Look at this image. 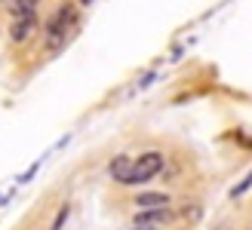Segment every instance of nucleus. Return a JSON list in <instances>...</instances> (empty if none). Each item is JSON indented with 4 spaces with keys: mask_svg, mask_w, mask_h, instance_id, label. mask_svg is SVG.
<instances>
[{
    "mask_svg": "<svg viewBox=\"0 0 252 230\" xmlns=\"http://www.w3.org/2000/svg\"><path fill=\"white\" fill-rule=\"evenodd\" d=\"M74 25H77V9H74L71 3L59 6L56 16L49 19V25H46V46H49V49L62 46V43H65V37L71 34Z\"/></svg>",
    "mask_w": 252,
    "mask_h": 230,
    "instance_id": "obj_1",
    "label": "nucleus"
},
{
    "mask_svg": "<svg viewBox=\"0 0 252 230\" xmlns=\"http://www.w3.org/2000/svg\"><path fill=\"white\" fill-rule=\"evenodd\" d=\"M163 169V157L157 150H148V153H142L138 160H132V175H129V184H145V181H151L157 172Z\"/></svg>",
    "mask_w": 252,
    "mask_h": 230,
    "instance_id": "obj_2",
    "label": "nucleus"
},
{
    "mask_svg": "<svg viewBox=\"0 0 252 230\" xmlns=\"http://www.w3.org/2000/svg\"><path fill=\"white\" fill-rule=\"evenodd\" d=\"M34 31H37V16H25V19H12L9 37H12L16 43H25V40H31Z\"/></svg>",
    "mask_w": 252,
    "mask_h": 230,
    "instance_id": "obj_3",
    "label": "nucleus"
},
{
    "mask_svg": "<svg viewBox=\"0 0 252 230\" xmlns=\"http://www.w3.org/2000/svg\"><path fill=\"white\" fill-rule=\"evenodd\" d=\"M166 221H172V212L166 206H157V209H148V212H138L135 215V224H145V227L166 224Z\"/></svg>",
    "mask_w": 252,
    "mask_h": 230,
    "instance_id": "obj_4",
    "label": "nucleus"
},
{
    "mask_svg": "<svg viewBox=\"0 0 252 230\" xmlns=\"http://www.w3.org/2000/svg\"><path fill=\"white\" fill-rule=\"evenodd\" d=\"M108 172L114 175L117 181L129 184V175H132V160H129V157H114V160H111V166H108Z\"/></svg>",
    "mask_w": 252,
    "mask_h": 230,
    "instance_id": "obj_5",
    "label": "nucleus"
},
{
    "mask_svg": "<svg viewBox=\"0 0 252 230\" xmlns=\"http://www.w3.org/2000/svg\"><path fill=\"white\" fill-rule=\"evenodd\" d=\"M37 16V0H12V19Z\"/></svg>",
    "mask_w": 252,
    "mask_h": 230,
    "instance_id": "obj_6",
    "label": "nucleus"
},
{
    "mask_svg": "<svg viewBox=\"0 0 252 230\" xmlns=\"http://www.w3.org/2000/svg\"><path fill=\"white\" fill-rule=\"evenodd\" d=\"M169 197L166 194H138L135 206H145V209H157V206H166Z\"/></svg>",
    "mask_w": 252,
    "mask_h": 230,
    "instance_id": "obj_7",
    "label": "nucleus"
},
{
    "mask_svg": "<svg viewBox=\"0 0 252 230\" xmlns=\"http://www.w3.org/2000/svg\"><path fill=\"white\" fill-rule=\"evenodd\" d=\"M249 184H252V172H249V175L243 178V181H240V184H237V187L231 190V197H240V194H246V190H249Z\"/></svg>",
    "mask_w": 252,
    "mask_h": 230,
    "instance_id": "obj_8",
    "label": "nucleus"
},
{
    "mask_svg": "<svg viewBox=\"0 0 252 230\" xmlns=\"http://www.w3.org/2000/svg\"><path fill=\"white\" fill-rule=\"evenodd\" d=\"M65 218H68V206H62V209H59V218H56V224H53V230H62Z\"/></svg>",
    "mask_w": 252,
    "mask_h": 230,
    "instance_id": "obj_9",
    "label": "nucleus"
},
{
    "mask_svg": "<svg viewBox=\"0 0 252 230\" xmlns=\"http://www.w3.org/2000/svg\"><path fill=\"white\" fill-rule=\"evenodd\" d=\"M132 230H154V227H145V224H135Z\"/></svg>",
    "mask_w": 252,
    "mask_h": 230,
    "instance_id": "obj_10",
    "label": "nucleus"
},
{
    "mask_svg": "<svg viewBox=\"0 0 252 230\" xmlns=\"http://www.w3.org/2000/svg\"><path fill=\"white\" fill-rule=\"evenodd\" d=\"M80 3H93V0H80Z\"/></svg>",
    "mask_w": 252,
    "mask_h": 230,
    "instance_id": "obj_11",
    "label": "nucleus"
},
{
    "mask_svg": "<svg viewBox=\"0 0 252 230\" xmlns=\"http://www.w3.org/2000/svg\"><path fill=\"white\" fill-rule=\"evenodd\" d=\"M0 3H3V0H0Z\"/></svg>",
    "mask_w": 252,
    "mask_h": 230,
    "instance_id": "obj_12",
    "label": "nucleus"
}]
</instances>
